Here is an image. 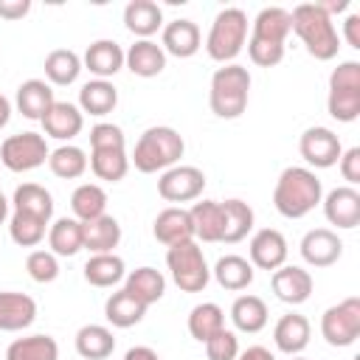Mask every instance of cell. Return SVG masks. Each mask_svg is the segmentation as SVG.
Here are the masks:
<instances>
[{"label": "cell", "instance_id": "obj_4", "mask_svg": "<svg viewBox=\"0 0 360 360\" xmlns=\"http://www.w3.org/2000/svg\"><path fill=\"white\" fill-rule=\"evenodd\" d=\"M183 152H186V141L174 127H149L135 141L129 163L143 174H155L177 166Z\"/></svg>", "mask_w": 360, "mask_h": 360}, {"label": "cell", "instance_id": "obj_40", "mask_svg": "<svg viewBox=\"0 0 360 360\" xmlns=\"http://www.w3.org/2000/svg\"><path fill=\"white\" fill-rule=\"evenodd\" d=\"M222 329H225V312H222L219 304L202 301V304L191 307V312H188V335L194 340L205 343L208 338H214Z\"/></svg>", "mask_w": 360, "mask_h": 360}, {"label": "cell", "instance_id": "obj_54", "mask_svg": "<svg viewBox=\"0 0 360 360\" xmlns=\"http://www.w3.org/2000/svg\"><path fill=\"white\" fill-rule=\"evenodd\" d=\"M8 121H11V101L0 93V129H3Z\"/></svg>", "mask_w": 360, "mask_h": 360}, {"label": "cell", "instance_id": "obj_35", "mask_svg": "<svg viewBox=\"0 0 360 360\" xmlns=\"http://www.w3.org/2000/svg\"><path fill=\"white\" fill-rule=\"evenodd\" d=\"M267 304L259 298V295H239L233 304H231V321L239 332H248V335H256L267 326Z\"/></svg>", "mask_w": 360, "mask_h": 360}, {"label": "cell", "instance_id": "obj_39", "mask_svg": "<svg viewBox=\"0 0 360 360\" xmlns=\"http://www.w3.org/2000/svg\"><path fill=\"white\" fill-rule=\"evenodd\" d=\"M3 360H59V343L51 335H28L8 343Z\"/></svg>", "mask_w": 360, "mask_h": 360}, {"label": "cell", "instance_id": "obj_37", "mask_svg": "<svg viewBox=\"0 0 360 360\" xmlns=\"http://www.w3.org/2000/svg\"><path fill=\"white\" fill-rule=\"evenodd\" d=\"M82 73V56L70 48H56L45 56V79L48 84H56V87H68L79 79Z\"/></svg>", "mask_w": 360, "mask_h": 360}, {"label": "cell", "instance_id": "obj_57", "mask_svg": "<svg viewBox=\"0 0 360 360\" xmlns=\"http://www.w3.org/2000/svg\"><path fill=\"white\" fill-rule=\"evenodd\" d=\"M352 360H360V357H352Z\"/></svg>", "mask_w": 360, "mask_h": 360}, {"label": "cell", "instance_id": "obj_49", "mask_svg": "<svg viewBox=\"0 0 360 360\" xmlns=\"http://www.w3.org/2000/svg\"><path fill=\"white\" fill-rule=\"evenodd\" d=\"M28 11H31V0H0L3 20H22Z\"/></svg>", "mask_w": 360, "mask_h": 360}, {"label": "cell", "instance_id": "obj_1", "mask_svg": "<svg viewBox=\"0 0 360 360\" xmlns=\"http://www.w3.org/2000/svg\"><path fill=\"white\" fill-rule=\"evenodd\" d=\"M292 31L290 11L281 6H264L248 37V56L259 68H276L284 59V42Z\"/></svg>", "mask_w": 360, "mask_h": 360}, {"label": "cell", "instance_id": "obj_23", "mask_svg": "<svg viewBox=\"0 0 360 360\" xmlns=\"http://www.w3.org/2000/svg\"><path fill=\"white\" fill-rule=\"evenodd\" d=\"M152 233H155V239H158L160 245H166V248L194 239V228H191L188 208H180V205L163 208V211L155 217V222H152Z\"/></svg>", "mask_w": 360, "mask_h": 360}, {"label": "cell", "instance_id": "obj_3", "mask_svg": "<svg viewBox=\"0 0 360 360\" xmlns=\"http://www.w3.org/2000/svg\"><path fill=\"white\" fill-rule=\"evenodd\" d=\"M290 20H292V31L298 34V39L304 42V48L312 59L329 62L338 56L340 37H338L332 17L321 8V3H298L290 11Z\"/></svg>", "mask_w": 360, "mask_h": 360}, {"label": "cell", "instance_id": "obj_5", "mask_svg": "<svg viewBox=\"0 0 360 360\" xmlns=\"http://www.w3.org/2000/svg\"><path fill=\"white\" fill-rule=\"evenodd\" d=\"M250 98V70L231 62L214 70L208 84V107L217 118L233 121L248 110Z\"/></svg>", "mask_w": 360, "mask_h": 360}, {"label": "cell", "instance_id": "obj_33", "mask_svg": "<svg viewBox=\"0 0 360 360\" xmlns=\"http://www.w3.org/2000/svg\"><path fill=\"white\" fill-rule=\"evenodd\" d=\"M82 270H84V281L93 287H115L127 276L124 259L115 253H93Z\"/></svg>", "mask_w": 360, "mask_h": 360}, {"label": "cell", "instance_id": "obj_29", "mask_svg": "<svg viewBox=\"0 0 360 360\" xmlns=\"http://www.w3.org/2000/svg\"><path fill=\"white\" fill-rule=\"evenodd\" d=\"M211 276L217 278V284L222 290H231V292H239V290H248L253 284V264L245 259V256H236V253H228V256H219Z\"/></svg>", "mask_w": 360, "mask_h": 360}, {"label": "cell", "instance_id": "obj_27", "mask_svg": "<svg viewBox=\"0 0 360 360\" xmlns=\"http://www.w3.org/2000/svg\"><path fill=\"white\" fill-rule=\"evenodd\" d=\"M124 290H127L129 295H135L143 307H152V304H158V301L163 298V292H166V278H163V273L155 270V267H135L132 273L124 276Z\"/></svg>", "mask_w": 360, "mask_h": 360}, {"label": "cell", "instance_id": "obj_2", "mask_svg": "<svg viewBox=\"0 0 360 360\" xmlns=\"http://www.w3.org/2000/svg\"><path fill=\"white\" fill-rule=\"evenodd\" d=\"M323 200V183L309 166H287L273 188V205L287 219L307 217Z\"/></svg>", "mask_w": 360, "mask_h": 360}, {"label": "cell", "instance_id": "obj_15", "mask_svg": "<svg viewBox=\"0 0 360 360\" xmlns=\"http://www.w3.org/2000/svg\"><path fill=\"white\" fill-rule=\"evenodd\" d=\"M321 202H323V214L329 225L343 228V231H352L360 225V191L354 186H338Z\"/></svg>", "mask_w": 360, "mask_h": 360}, {"label": "cell", "instance_id": "obj_45", "mask_svg": "<svg viewBox=\"0 0 360 360\" xmlns=\"http://www.w3.org/2000/svg\"><path fill=\"white\" fill-rule=\"evenodd\" d=\"M25 270L37 284H51L59 276V259L51 250H31L25 259Z\"/></svg>", "mask_w": 360, "mask_h": 360}, {"label": "cell", "instance_id": "obj_47", "mask_svg": "<svg viewBox=\"0 0 360 360\" xmlns=\"http://www.w3.org/2000/svg\"><path fill=\"white\" fill-rule=\"evenodd\" d=\"M205 354H208V360H236V354H239V338H236V332L222 329L214 338H208L205 340Z\"/></svg>", "mask_w": 360, "mask_h": 360}, {"label": "cell", "instance_id": "obj_53", "mask_svg": "<svg viewBox=\"0 0 360 360\" xmlns=\"http://www.w3.org/2000/svg\"><path fill=\"white\" fill-rule=\"evenodd\" d=\"M321 8L332 17V14H340V11H346L349 8V0H329V3H321Z\"/></svg>", "mask_w": 360, "mask_h": 360}, {"label": "cell", "instance_id": "obj_34", "mask_svg": "<svg viewBox=\"0 0 360 360\" xmlns=\"http://www.w3.org/2000/svg\"><path fill=\"white\" fill-rule=\"evenodd\" d=\"M146 309H149V307H143V304H141L135 295H129L124 287H121L118 292H112V295L104 301V318H107L112 326H118V329H129V326L141 323L143 315H146Z\"/></svg>", "mask_w": 360, "mask_h": 360}, {"label": "cell", "instance_id": "obj_10", "mask_svg": "<svg viewBox=\"0 0 360 360\" xmlns=\"http://www.w3.org/2000/svg\"><path fill=\"white\" fill-rule=\"evenodd\" d=\"M48 141L39 132H17L0 143V160L8 172H34L48 163Z\"/></svg>", "mask_w": 360, "mask_h": 360}, {"label": "cell", "instance_id": "obj_42", "mask_svg": "<svg viewBox=\"0 0 360 360\" xmlns=\"http://www.w3.org/2000/svg\"><path fill=\"white\" fill-rule=\"evenodd\" d=\"M87 166L93 169V174L98 180L118 183L129 172V155H127V149H90Z\"/></svg>", "mask_w": 360, "mask_h": 360}, {"label": "cell", "instance_id": "obj_46", "mask_svg": "<svg viewBox=\"0 0 360 360\" xmlns=\"http://www.w3.org/2000/svg\"><path fill=\"white\" fill-rule=\"evenodd\" d=\"M90 149H127L124 129L118 124L101 121L90 129Z\"/></svg>", "mask_w": 360, "mask_h": 360}, {"label": "cell", "instance_id": "obj_30", "mask_svg": "<svg viewBox=\"0 0 360 360\" xmlns=\"http://www.w3.org/2000/svg\"><path fill=\"white\" fill-rule=\"evenodd\" d=\"M219 208H222V242H228V245L242 242L253 231V219H256L253 208L236 197L219 202Z\"/></svg>", "mask_w": 360, "mask_h": 360}, {"label": "cell", "instance_id": "obj_36", "mask_svg": "<svg viewBox=\"0 0 360 360\" xmlns=\"http://www.w3.org/2000/svg\"><path fill=\"white\" fill-rule=\"evenodd\" d=\"M48 248L53 256H76L82 250V222L76 217H59L48 225Z\"/></svg>", "mask_w": 360, "mask_h": 360}, {"label": "cell", "instance_id": "obj_20", "mask_svg": "<svg viewBox=\"0 0 360 360\" xmlns=\"http://www.w3.org/2000/svg\"><path fill=\"white\" fill-rule=\"evenodd\" d=\"M124 68L132 73V76H141V79H152V76H160L163 68H166V53L158 42L152 39H135L127 51H124Z\"/></svg>", "mask_w": 360, "mask_h": 360}, {"label": "cell", "instance_id": "obj_8", "mask_svg": "<svg viewBox=\"0 0 360 360\" xmlns=\"http://www.w3.org/2000/svg\"><path fill=\"white\" fill-rule=\"evenodd\" d=\"M166 267L172 273V281L183 292H202L211 281V267H208L205 253L197 245V239L172 245L166 250Z\"/></svg>", "mask_w": 360, "mask_h": 360}, {"label": "cell", "instance_id": "obj_25", "mask_svg": "<svg viewBox=\"0 0 360 360\" xmlns=\"http://www.w3.org/2000/svg\"><path fill=\"white\" fill-rule=\"evenodd\" d=\"M53 87L45 82V79H28L17 87V96H14V104L17 110L31 118V121H42L45 112L53 107Z\"/></svg>", "mask_w": 360, "mask_h": 360}, {"label": "cell", "instance_id": "obj_48", "mask_svg": "<svg viewBox=\"0 0 360 360\" xmlns=\"http://www.w3.org/2000/svg\"><path fill=\"white\" fill-rule=\"evenodd\" d=\"M340 174L346 180V186H357L360 183V146H352L346 152H340Z\"/></svg>", "mask_w": 360, "mask_h": 360}, {"label": "cell", "instance_id": "obj_28", "mask_svg": "<svg viewBox=\"0 0 360 360\" xmlns=\"http://www.w3.org/2000/svg\"><path fill=\"white\" fill-rule=\"evenodd\" d=\"M115 104H118V90L107 79H90L79 90V110L87 112V115L101 118V115L112 112Z\"/></svg>", "mask_w": 360, "mask_h": 360}, {"label": "cell", "instance_id": "obj_55", "mask_svg": "<svg viewBox=\"0 0 360 360\" xmlns=\"http://www.w3.org/2000/svg\"><path fill=\"white\" fill-rule=\"evenodd\" d=\"M6 217H8V200H6V194L0 191V225L6 222Z\"/></svg>", "mask_w": 360, "mask_h": 360}, {"label": "cell", "instance_id": "obj_18", "mask_svg": "<svg viewBox=\"0 0 360 360\" xmlns=\"http://www.w3.org/2000/svg\"><path fill=\"white\" fill-rule=\"evenodd\" d=\"M200 45H202V34H200V25L194 20H172L163 25V37H160L163 53H172L177 59H188L200 51Z\"/></svg>", "mask_w": 360, "mask_h": 360}, {"label": "cell", "instance_id": "obj_32", "mask_svg": "<svg viewBox=\"0 0 360 360\" xmlns=\"http://www.w3.org/2000/svg\"><path fill=\"white\" fill-rule=\"evenodd\" d=\"M194 239L200 242H222V208L217 200H200L188 208Z\"/></svg>", "mask_w": 360, "mask_h": 360}, {"label": "cell", "instance_id": "obj_51", "mask_svg": "<svg viewBox=\"0 0 360 360\" xmlns=\"http://www.w3.org/2000/svg\"><path fill=\"white\" fill-rule=\"evenodd\" d=\"M236 360H276V354L267 346H248L245 352L236 354Z\"/></svg>", "mask_w": 360, "mask_h": 360}, {"label": "cell", "instance_id": "obj_17", "mask_svg": "<svg viewBox=\"0 0 360 360\" xmlns=\"http://www.w3.org/2000/svg\"><path fill=\"white\" fill-rule=\"evenodd\" d=\"M37 321V301L25 292L0 290V332H22Z\"/></svg>", "mask_w": 360, "mask_h": 360}, {"label": "cell", "instance_id": "obj_16", "mask_svg": "<svg viewBox=\"0 0 360 360\" xmlns=\"http://www.w3.org/2000/svg\"><path fill=\"white\" fill-rule=\"evenodd\" d=\"M270 284H273L276 298L284 304H292V307L304 304L312 295V276H309V270H304L298 264H281L278 270H273Z\"/></svg>", "mask_w": 360, "mask_h": 360}, {"label": "cell", "instance_id": "obj_44", "mask_svg": "<svg viewBox=\"0 0 360 360\" xmlns=\"http://www.w3.org/2000/svg\"><path fill=\"white\" fill-rule=\"evenodd\" d=\"M48 225L45 219L34 217V214H25V211H14L11 219H8V233H11V242L20 245V248H37L45 233H48Z\"/></svg>", "mask_w": 360, "mask_h": 360}, {"label": "cell", "instance_id": "obj_52", "mask_svg": "<svg viewBox=\"0 0 360 360\" xmlns=\"http://www.w3.org/2000/svg\"><path fill=\"white\" fill-rule=\"evenodd\" d=\"M124 360H160V354L152 346H132V349H127Z\"/></svg>", "mask_w": 360, "mask_h": 360}, {"label": "cell", "instance_id": "obj_11", "mask_svg": "<svg viewBox=\"0 0 360 360\" xmlns=\"http://www.w3.org/2000/svg\"><path fill=\"white\" fill-rule=\"evenodd\" d=\"M202 188H205V174L197 166L177 163V166L160 172V177H158V194L166 202H191L202 194Z\"/></svg>", "mask_w": 360, "mask_h": 360}, {"label": "cell", "instance_id": "obj_22", "mask_svg": "<svg viewBox=\"0 0 360 360\" xmlns=\"http://www.w3.org/2000/svg\"><path fill=\"white\" fill-rule=\"evenodd\" d=\"M48 138L56 141H73L82 127H84V112L79 110V104L70 101H53V107L45 112V118L39 121Z\"/></svg>", "mask_w": 360, "mask_h": 360}, {"label": "cell", "instance_id": "obj_31", "mask_svg": "<svg viewBox=\"0 0 360 360\" xmlns=\"http://www.w3.org/2000/svg\"><path fill=\"white\" fill-rule=\"evenodd\" d=\"M76 352L84 360H107L115 352V335L112 329L101 323H84L76 332Z\"/></svg>", "mask_w": 360, "mask_h": 360}, {"label": "cell", "instance_id": "obj_41", "mask_svg": "<svg viewBox=\"0 0 360 360\" xmlns=\"http://www.w3.org/2000/svg\"><path fill=\"white\" fill-rule=\"evenodd\" d=\"M70 211L79 222H90L101 214H107V191L98 183H82L70 194Z\"/></svg>", "mask_w": 360, "mask_h": 360}, {"label": "cell", "instance_id": "obj_26", "mask_svg": "<svg viewBox=\"0 0 360 360\" xmlns=\"http://www.w3.org/2000/svg\"><path fill=\"white\" fill-rule=\"evenodd\" d=\"M124 25L138 39H149L163 28V8L155 0H129L124 8Z\"/></svg>", "mask_w": 360, "mask_h": 360}, {"label": "cell", "instance_id": "obj_7", "mask_svg": "<svg viewBox=\"0 0 360 360\" xmlns=\"http://www.w3.org/2000/svg\"><path fill=\"white\" fill-rule=\"evenodd\" d=\"M326 110L340 124H352L360 118V62L346 59L329 73Z\"/></svg>", "mask_w": 360, "mask_h": 360}, {"label": "cell", "instance_id": "obj_38", "mask_svg": "<svg viewBox=\"0 0 360 360\" xmlns=\"http://www.w3.org/2000/svg\"><path fill=\"white\" fill-rule=\"evenodd\" d=\"M11 205L14 211H25V214H34L45 222H51L53 217V197L45 186L39 183H22L14 188V197H11Z\"/></svg>", "mask_w": 360, "mask_h": 360}, {"label": "cell", "instance_id": "obj_50", "mask_svg": "<svg viewBox=\"0 0 360 360\" xmlns=\"http://www.w3.org/2000/svg\"><path fill=\"white\" fill-rule=\"evenodd\" d=\"M343 37H346V45L360 51V14L352 11L346 20H343Z\"/></svg>", "mask_w": 360, "mask_h": 360}, {"label": "cell", "instance_id": "obj_21", "mask_svg": "<svg viewBox=\"0 0 360 360\" xmlns=\"http://www.w3.org/2000/svg\"><path fill=\"white\" fill-rule=\"evenodd\" d=\"M309 338H312V326L298 312L281 315L276 321V326H273V343H276V349L284 352V354H290V357L292 354H301L309 346Z\"/></svg>", "mask_w": 360, "mask_h": 360}, {"label": "cell", "instance_id": "obj_12", "mask_svg": "<svg viewBox=\"0 0 360 360\" xmlns=\"http://www.w3.org/2000/svg\"><path fill=\"white\" fill-rule=\"evenodd\" d=\"M298 152L312 169H329L340 160V138L329 127H309L298 138Z\"/></svg>", "mask_w": 360, "mask_h": 360}, {"label": "cell", "instance_id": "obj_13", "mask_svg": "<svg viewBox=\"0 0 360 360\" xmlns=\"http://www.w3.org/2000/svg\"><path fill=\"white\" fill-rule=\"evenodd\" d=\"M248 253H250L248 262H250L253 267L273 273V270H278V267L287 262L290 248H287V239H284L281 231H276V228H262V231H256V233L250 236Z\"/></svg>", "mask_w": 360, "mask_h": 360}, {"label": "cell", "instance_id": "obj_19", "mask_svg": "<svg viewBox=\"0 0 360 360\" xmlns=\"http://www.w3.org/2000/svg\"><path fill=\"white\" fill-rule=\"evenodd\" d=\"M82 68L90 70L96 79H112L124 68V48L115 39H96L87 45L82 56Z\"/></svg>", "mask_w": 360, "mask_h": 360}, {"label": "cell", "instance_id": "obj_24", "mask_svg": "<svg viewBox=\"0 0 360 360\" xmlns=\"http://www.w3.org/2000/svg\"><path fill=\"white\" fill-rule=\"evenodd\" d=\"M121 242V225L115 217L101 214L90 222H82V248L93 253H112Z\"/></svg>", "mask_w": 360, "mask_h": 360}, {"label": "cell", "instance_id": "obj_9", "mask_svg": "<svg viewBox=\"0 0 360 360\" xmlns=\"http://www.w3.org/2000/svg\"><path fill=\"white\" fill-rule=\"evenodd\" d=\"M321 335L329 346L346 349L360 338V298L349 295L321 315Z\"/></svg>", "mask_w": 360, "mask_h": 360}, {"label": "cell", "instance_id": "obj_14", "mask_svg": "<svg viewBox=\"0 0 360 360\" xmlns=\"http://www.w3.org/2000/svg\"><path fill=\"white\" fill-rule=\"evenodd\" d=\"M298 250H301V259L309 267H332L343 256V242L329 228H312V231L304 233Z\"/></svg>", "mask_w": 360, "mask_h": 360}, {"label": "cell", "instance_id": "obj_56", "mask_svg": "<svg viewBox=\"0 0 360 360\" xmlns=\"http://www.w3.org/2000/svg\"><path fill=\"white\" fill-rule=\"evenodd\" d=\"M290 360H307V357H301V354H292V357H290Z\"/></svg>", "mask_w": 360, "mask_h": 360}, {"label": "cell", "instance_id": "obj_6", "mask_svg": "<svg viewBox=\"0 0 360 360\" xmlns=\"http://www.w3.org/2000/svg\"><path fill=\"white\" fill-rule=\"evenodd\" d=\"M245 42H248V14L242 8H222L214 17L211 31L205 37V53L219 65H231L242 53Z\"/></svg>", "mask_w": 360, "mask_h": 360}, {"label": "cell", "instance_id": "obj_43", "mask_svg": "<svg viewBox=\"0 0 360 360\" xmlns=\"http://www.w3.org/2000/svg\"><path fill=\"white\" fill-rule=\"evenodd\" d=\"M48 169L62 180H76L87 172V155L73 143H62L48 155Z\"/></svg>", "mask_w": 360, "mask_h": 360}]
</instances>
